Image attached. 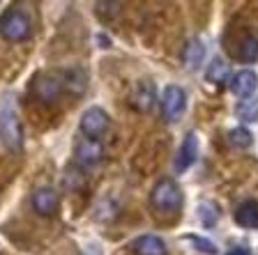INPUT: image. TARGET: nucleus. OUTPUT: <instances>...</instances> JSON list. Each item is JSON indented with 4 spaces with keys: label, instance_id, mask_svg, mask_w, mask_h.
Here are the masks:
<instances>
[{
    "label": "nucleus",
    "instance_id": "nucleus-13",
    "mask_svg": "<svg viewBox=\"0 0 258 255\" xmlns=\"http://www.w3.org/2000/svg\"><path fill=\"white\" fill-rule=\"evenodd\" d=\"M203 58H205V44L201 42L199 37L189 39L184 44V51H182V62L189 71H196L203 64Z\"/></svg>",
    "mask_w": 258,
    "mask_h": 255
},
{
    "label": "nucleus",
    "instance_id": "nucleus-15",
    "mask_svg": "<svg viewBox=\"0 0 258 255\" xmlns=\"http://www.w3.org/2000/svg\"><path fill=\"white\" fill-rule=\"evenodd\" d=\"M155 83L152 80H141L139 85H136V95H134V104L139 111L143 113H150L152 108H155Z\"/></svg>",
    "mask_w": 258,
    "mask_h": 255
},
{
    "label": "nucleus",
    "instance_id": "nucleus-11",
    "mask_svg": "<svg viewBox=\"0 0 258 255\" xmlns=\"http://www.w3.org/2000/svg\"><path fill=\"white\" fill-rule=\"evenodd\" d=\"M60 78H62L64 92H70V95H74V97H81L88 88V76H86V71L79 69V67L60 71Z\"/></svg>",
    "mask_w": 258,
    "mask_h": 255
},
{
    "label": "nucleus",
    "instance_id": "nucleus-20",
    "mask_svg": "<svg viewBox=\"0 0 258 255\" xmlns=\"http://www.w3.org/2000/svg\"><path fill=\"white\" fill-rule=\"evenodd\" d=\"M199 218L203 223V228H212L217 223V218H219V212H217V207L212 202H203V205H199Z\"/></svg>",
    "mask_w": 258,
    "mask_h": 255
},
{
    "label": "nucleus",
    "instance_id": "nucleus-4",
    "mask_svg": "<svg viewBox=\"0 0 258 255\" xmlns=\"http://www.w3.org/2000/svg\"><path fill=\"white\" fill-rule=\"evenodd\" d=\"M187 111V95L180 85H166L161 92V115L166 122H177Z\"/></svg>",
    "mask_w": 258,
    "mask_h": 255
},
{
    "label": "nucleus",
    "instance_id": "nucleus-7",
    "mask_svg": "<svg viewBox=\"0 0 258 255\" xmlns=\"http://www.w3.org/2000/svg\"><path fill=\"white\" fill-rule=\"evenodd\" d=\"M104 159V147L99 140H90V138H83L76 143V149H74V161L76 165H81V168H95V165H99Z\"/></svg>",
    "mask_w": 258,
    "mask_h": 255
},
{
    "label": "nucleus",
    "instance_id": "nucleus-16",
    "mask_svg": "<svg viewBox=\"0 0 258 255\" xmlns=\"http://www.w3.org/2000/svg\"><path fill=\"white\" fill-rule=\"evenodd\" d=\"M228 76H231V67H228V62L221 60V58H215L208 64V69H205V78H208V83H215V85L226 83Z\"/></svg>",
    "mask_w": 258,
    "mask_h": 255
},
{
    "label": "nucleus",
    "instance_id": "nucleus-6",
    "mask_svg": "<svg viewBox=\"0 0 258 255\" xmlns=\"http://www.w3.org/2000/svg\"><path fill=\"white\" fill-rule=\"evenodd\" d=\"M108 124H111V117L104 108L99 106H90L83 115H81V133L90 140H99L104 133L108 131Z\"/></svg>",
    "mask_w": 258,
    "mask_h": 255
},
{
    "label": "nucleus",
    "instance_id": "nucleus-2",
    "mask_svg": "<svg viewBox=\"0 0 258 255\" xmlns=\"http://www.w3.org/2000/svg\"><path fill=\"white\" fill-rule=\"evenodd\" d=\"M150 205L157 214H177L184 205V193L175 180H159L150 191Z\"/></svg>",
    "mask_w": 258,
    "mask_h": 255
},
{
    "label": "nucleus",
    "instance_id": "nucleus-21",
    "mask_svg": "<svg viewBox=\"0 0 258 255\" xmlns=\"http://www.w3.org/2000/svg\"><path fill=\"white\" fill-rule=\"evenodd\" d=\"M187 239L191 241V244L196 246V250H201V253H208V255H217V246L212 244V241H210V239H201V237H194V234H189Z\"/></svg>",
    "mask_w": 258,
    "mask_h": 255
},
{
    "label": "nucleus",
    "instance_id": "nucleus-12",
    "mask_svg": "<svg viewBox=\"0 0 258 255\" xmlns=\"http://www.w3.org/2000/svg\"><path fill=\"white\" fill-rule=\"evenodd\" d=\"M132 248L136 255H168L164 239L157 234H141L139 239H134Z\"/></svg>",
    "mask_w": 258,
    "mask_h": 255
},
{
    "label": "nucleus",
    "instance_id": "nucleus-8",
    "mask_svg": "<svg viewBox=\"0 0 258 255\" xmlns=\"http://www.w3.org/2000/svg\"><path fill=\"white\" fill-rule=\"evenodd\" d=\"M30 205L35 209V214H39V216H53L60 207V193L51 186H39V189L32 191Z\"/></svg>",
    "mask_w": 258,
    "mask_h": 255
},
{
    "label": "nucleus",
    "instance_id": "nucleus-10",
    "mask_svg": "<svg viewBox=\"0 0 258 255\" xmlns=\"http://www.w3.org/2000/svg\"><path fill=\"white\" fill-rule=\"evenodd\" d=\"M258 88V76L251 69H240L231 78V92L240 99H249Z\"/></svg>",
    "mask_w": 258,
    "mask_h": 255
},
{
    "label": "nucleus",
    "instance_id": "nucleus-18",
    "mask_svg": "<svg viewBox=\"0 0 258 255\" xmlns=\"http://www.w3.org/2000/svg\"><path fill=\"white\" fill-rule=\"evenodd\" d=\"M235 113H237V117H240L242 122H249V124L258 122V99L251 97V99L240 101L237 108H235Z\"/></svg>",
    "mask_w": 258,
    "mask_h": 255
},
{
    "label": "nucleus",
    "instance_id": "nucleus-5",
    "mask_svg": "<svg viewBox=\"0 0 258 255\" xmlns=\"http://www.w3.org/2000/svg\"><path fill=\"white\" fill-rule=\"evenodd\" d=\"M32 92L42 104L51 106V104H58L60 97H62L64 88H62V78L58 74H39L35 76V83H32Z\"/></svg>",
    "mask_w": 258,
    "mask_h": 255
},
{
    "label": "nucleus",
    "instance_id": "nucleus-17",
    "mask_svg": "<svg viewBox=\"0 0 258 255\" xmlns=\"http://www.w3.org/2000/svg\"><path fill=\"white\" fill-rule=\"evenodd\" d=\"M237 58L242 62H256L258 60V37L256 35H247V37L240 42V48H237Z\"/></svg>",
    "mask_w": 258,
    "mask_h": 255
},
{
    "label": "nucleus",
    "instance_id": "nucleus-1",
    "mask_svg": "<svg viewBox=\"0 0 258 255\" xmlns=\"http://www.w3.org/2000/svg\"><path fill=\"white\" fill-rule=\"evenodd\" d=\"M0 143L10 154L23 152V124L12 97H5L0 104Z\"/></svg>",
    "mask_w": 258,
    "mask_h": 255
},
{
    "label": "nucleus",
    "instance_id": "nucleus-19",
    "mask_svg": "<svg viewBox=\"0 0 258 255\" xmlns=\"http://www.w3.org/2000/svg\"><path fill=\"white\" fill-rule=\"evenodd\" d=\"M228 140H231L233 147L244 149V147H249V145L253 143V136H251V131H249L247 127H235V129L228 131Z\"/></svg>",
    "mask_w": 258,
    "mask_h": 255
},
{
    "label": "nucleus",
    "instance_id": "nucleus-22",
    "mask_svg": "<svg viewBox=\"0 0 258 255\" xmlns=\"http://www.w3.org/2000/svg\"><path fill=\"white\" fill-rule=\"evenodd\" d=\"M226 255H251V253H249V248H244V246H237V248H231Z\"/></svg>",
    "mask_w": 258,
    "mask_h": 255
},
{
    "label": "nucleus",
    "instance_id": "nucleus-9",
    "mask_svg": "<svg viewBox=\"0 0 258 255\" xmlns=\"http://www.w3.org/2000/svg\"><path fill=\"white\" fill-rule=\"evenodd\" d=\"M199 159V136L194 131H189L184 136L182 145H180V152H177V159H175V170L177 173H184L189 170Z\"/></svg>",
    "mask_w": 258,
    "mask_h": 255
},
{
    "label": "nucleus",
    "instance_id": "nucleus-14",
    "mask_svg": "<svg viewBox=\"0 0 258 255\" xmlns=\"http://www.w3.org/2000/svg\"><path fill=\"white\" fill-rule=\"evenodd\" d=\"M235 223L247 230L258 228V202L256 200H244L237 205L235 209Z\"/></svg>",
    "mask_w": 258,
    "mask_h": 255
},
{
    "label": "nucleus",
    "instance_id": "nucleus-3",
    "mask_svg": "<svg viewBox=\"0 0 258 255\" xmlns=\"http://www.w3.org/2000/svg\"><path fill=\"white\" fill-rule=\"evenodd\" d=\"M0 37L7 42H26L32 37V21L26 10L12 5L0 16Z\"/></svg>",
    "mask_w": 258,
    "mask_h": 255
}]
</instances>
